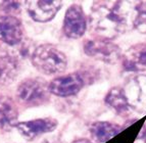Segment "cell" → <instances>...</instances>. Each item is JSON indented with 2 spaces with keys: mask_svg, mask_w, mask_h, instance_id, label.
Instances as JSON below:
<instances>
[{
  "mask_svg": "<svg viewBox=\"0 0 146 143\" xmlns=\"http://www.w3.org/2000/svg\"><path fill=\"white\" fill-rule=\"evenodd\" d=\"M24 37L22 22L17 15L0 13V41L8 45L20 44Z\"/></svg>",
  "mask_w": 146,
  "mask_h": 143,
  "instance_id": "ba28073f",
  "label": "cell"
},
{
  "mask_svg": "<svg viewBox=\"0 0 146 143\" xmlns=\"http://www.w3.org/2000/svg\"><path fill=\"white\" fill-rule=\"evenodd\" d=\"M17 96L26 105L37 106L43 104L49 98L48 84L40 78L24 80L17 87Z\"/></svg>",
  "mask_w": 146,
  "mask_h": 143,
  "instance_id": "3957f363",
  "label": "cell"
},
{
  "mask_svg": "<svg viewBox=\"0 0 146 143\" xmlns=\"http://www.w3.org/2000/svg\"><path fill=\"white\" fill-rule=\"evenodd\" d=\"M84 87V79L79 74H68L55 78L48 84L49 93L56 96L68 97L78 94Z\"/></svg>",
  "mask_w": 146,
  "mask_h": 143,
  "instance_id": "52a82bcc",
  "label": "cell"
},
{
  "mask_svg": "<svg viewBox=\"0 0 146 143\" xmlns=\"http://www.w3.org/2000/svg\"><path fill=\"white\" fill-rule=\"evenodd\" d=\"M63 33L72 39L81 38L87 29V22L84 10L79 4H72L68 8L63 19Z\"/></svg>",
  "mask_w": 146,
  "mask_h": 143,
  "instance_id": "8992f818",
  "label": "cell"
},
{
  "mask_svg": "<svg viewBox=\"0 0 146 143\" xmlns=\"http://www.w3.org/2000/svg\"><path fill=\"white\" fill-rule=\"evenodd\" d=\"M43 143H62L60 140L58 139H55V138H48L46 140H44Z\"/></svg>",
  "mask_w": 146,
  "mask_h": 143,
  "instance_id": "ac0fdd59",
  "label": "cell"
},
{
  "mask_svg": "<svg viewBox=\"0 0 146 143\" xmlns=\"http://www.w3.org/2000/svg\"><path fill=\"white\" fill-rule=\"evenodd\" d=\"M123 89L131 109L146 114V75L132 77Z\"/></svg>",
  "mask_w": 146,
  "mask_h": 143,
  "instance_id": "5b68a950",
  "label": "cell"
},
{
  "mask_svg": "<svg viewBox=\"0 0 146 143\" xmlns=\"http://www.w3.org/2000/svg\"><path fill=\"white\" fill-rule=\"evenodd\" d=\"M19 119V110L15 101L8 96H0V129L5 132L15 128Z\"/></svg>",
  "mask_w": 146,
  "mask_h": 143,
  "instance_id": "7c38bea8",
  "label": "cell"
},
{
  "mask_svg": "<svg viewBox=\"0 0 146 143\" xmlns=\"http://www.w3.org/2000/svg\"><path fill=\"white\" fill-rule=\"evenodd\" d=\"M17 75V61L7 52H0V84H8Z\"/></svg>",
  "mask_w": 146,
  "mask_h": 143,
  "instance_id": "9a60e30c",
  "label": "cell"
},
{
  "mask_svg": "<svg viewBox=\"0 0 146 143\" xmlns=\"http://www.w3.org/2000/svg\"><path fill=\"white\" fill-rule=\"evenodd\" d=\"M143 140H144V142L146 143V133L144 134V136H143Z\"/></svg>",
  "mask_w": 146,
  "mask_h": 143,
  "instance_id": "ffe728a7",
  "label": "cell"
},
{
  "mask_svg": "<svg viewBox=\"0 0 146 143\" xmlns=\"http://www.w3.org/2000/svg\"><path fill=\"white\" fill-rule=\"evenodd\" d=\"M89 131L95 142L104 143L119 135L122 131V127L110 122H96L91 125Z\"/></svg>",
  "mask_w": 146,
  "mask_h": 143,
  "instance_id": "4fadbf2b",
  "label": "cell"
},
{
  "mask_svg": "<svg viewBox=\"0 0 146 143\" xmlns=\"http://www.w3.org/2000/svg\"><path fill=\"white\" fill-rule=\"evenodd\" d=\"M105 102L110 108L121 116H126L131 110V107L128 103L124 89L122 87L111 88L105 96Z\"/></svg>",
  "mask_w": 146,
  "mask_h": 143,
  "instance_id": "5bb4252c",
  "label": "cell"
},
{
  "mask_svg": "<svg viewBox=\"0 0 146 143\" xmlns=\"http://www.w3.org/2000/svg\"><path fill=\"white\" fill-rule=\"evenodd\" d=\"M57 126H58V122L55 119L45 118V119H37L17 123L15 128H17L21 135L27 140H33L39 137L40 135L54 131Z\"/></svg>",
  "mask_w": 146,
  "mask_h": 143,
  "instance_id": "9c48e42d",
  "label": "cell"
},
{
  "mask_svg": "<svg viewBox=\"0 0 146 143\" xmlns=\"http://www.w3.org/2000/svg\"><path fill=\"white\" fill-rule=\"evenodd\" d=\"M32 65L45 75H54L64 72L68 66L66 54L51 44L38 46L32 53Z\"/></svg>",
  "mask_w": 146,
  "mask_h": 143,
  "instance_id": "7a4b0ae2",
  "label": "cell"
},
{
  "mask_svg": "<svg viewBox=\"0 0 146 143\" xmlns=\"http://www.w3.org/2000/svg\"><path fill=\"white\" fill-rule=\"evenodd\" d=\"M136 5L127 0L94 2L89 15L91 31L108 40L128 33L134 29Z\"/></svg>",
  "mask_w": 146,
  "mask_h": 143,
  "instance_id": "6da1fadb",
  "label": "cell"
},
{
  "mask_svg": "<svg viewBox=\"0 0 146 143\" xmlns=\"http://www.w3.org/2000/svg\"><path fill=\"white\" fill-rule=\"evenodd\" d=\"M134 28L142 34H146V1L137 2Z\"/></svg>",
  "mask_w": 146,
  "mask_h": 143,
  "instance_id": "2e32d148",
  "label": "cell"
},
{
  "mask_svg": "<svg viewBox=\"0 0 146 143\" xmlns=\"http://www.w3.org/2000/svg\"><path fill=\"white\" fill-rule=\"evenodd\" d=\"M72 143H94V142H92L89 139H77V140L73 141Z\"/></svg>",
  "mask_w": 146,
  "mask_h": 143,
  "instance_id": "d6986e66",
  "label": "cell"
},
{
  "mask_svg": "<svg viewBox=\"0 0 146 143\" xmlns=\"http://www.w3.org/2000/svg\"><path fill=\"white\" fill-rule=\"evenodd\" d=\"M122 65L127 72H146V42L130 47L122 56Z\"/></svg>",
  "mask_w": 146,
  "mask_h": 143,
  "instance_id": "8fae6325",
  "label": "cell"
},
{
  "mask_svg": "<svg viewBox=\"0 0 146 143\" xmlns=\"http://www.w3.org/2000/svg\"><path fill=\"white\" fill-rule=\"evenodd\" d=\"M22 4L19 1H3L0 3V13L15 15L20 13Z\"/></svg>",
  "mask_w": 146,
  "mask_h": 143,
  "instance_id": "e0dca14e",
  "label": "cell"
},
{
  "mask_svg": "<svg viewBox=\"0 0 146 143\" xmlns=\"http://www.w3.org/2000/svg\"><path fill=\"white\" fill-rule=\"evenodd\" d=\"M27 10L32 19L39 23L51 21L62 6L61 1L31 0L26 3Z\"/></svg>",
  "mask_w": 146,
  "mask_h": 143,
  "instance_id": "30bf717a",
  "label": "cell"
},
{
  "mask_svg": "<svg viewBox=\"0 0 146 143\" xmlns=\"http://www.w3.org/2000/svg\"><path fill=\"white\" fill-rule=\"evenodd\" d=\"M84 52L94 59L107 63H115L121 58V48L104 38L87 40L84 44Z\"/></svg>",
  "mask_w": 146,
  "mask_h": 143,
  "instance_id": "277c9868",
  "label": "cell"
}]
</instances>
